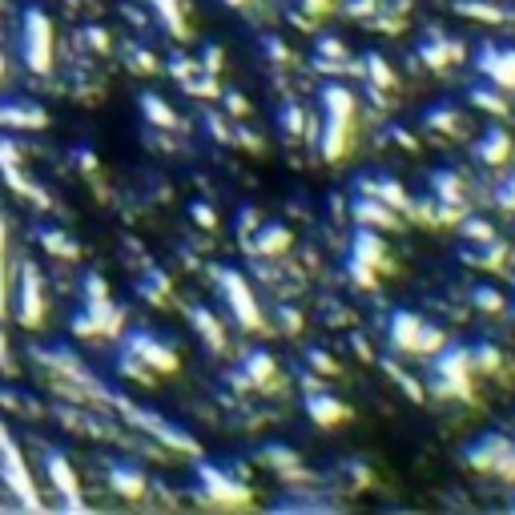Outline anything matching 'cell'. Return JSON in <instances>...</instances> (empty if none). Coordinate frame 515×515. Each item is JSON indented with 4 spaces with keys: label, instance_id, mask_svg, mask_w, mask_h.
Instances as JSON below:
<instances>
[{
    "label": "cell",
    "instance_id": "cell-1",
    "mask_svg": "<svg viewBox=\"0 0 515 515\" xmlns=\"http://www.w3.org/2000/svg\"><path fill=\"white\" fill-rule=\"evenodd\" d=\"M387 342L399 355H435L443 347V334L423 322L415 310H395L387 322Z\"/></svg>",
    "mask_w": 515,
    "mask_h": 515
},
{
    "label": "cell",
    "instance_id": "cell-2",
    "mask_svg": "<svg viewBox=\"0 0 515 515\" xmlns=\"http://www.w3.org/2000/svg\"><path fill=\"white\" fill-rule=\"evenodd\" d=\"M431 371H435V387L443 395H467V383H471V359H467V347H439L431 355Z\"/></svg>",
    "mask_w": 515,
    "mask_h": 515
},
{
    "label": "cell",
    "instance_id": "cell-3",
    "mask_svg": "<svg viewBox=\"0 0 515 515\" xmlns=\"http://www.w3.org/2000/svg\"><path fill=\"white\" fill-rule=\"evenodd\" d=\"M475 69L495 85V89H515V49L511 45H491L483 41L475 49Z\"/></svg>",
    "mask_w": 515,
    "mask_h": 515
},
{
    "label": "cell",
    "instance_id": "cell-4",
    "mask_svg": "<svg viewBox=\"0 0 515 515\" xmlns=\"http://www.w3.org/2000/svg\"><path fill=\"white\" fill-rule=\"evenodd\" d=\"M218 282H222V294H226V302H230L234 318H238L246 330H254V326L262 322V310H258V298L250 294L246 278H242L238 270H222V274H218Z\"/></svg>",
    "mask_w": 515,
    "mask_h": 515
},
{
    "label": "cell",
    "instance_id": "cell-5",
    "mask_svg": "<svg viewBox=\"0 0 515 515\" xmlns=\"http://www.w3.org/2000/svg\"><path fill=\"white\" fill-rule=\"evenodd\" d=\"M318 109H322V121H342V125H355V93L338 81H326L318 89Z\"/></svg>",
    "mask_w": 515,
    "mask_h": 515
},
{
    "label": "cell",
    "instance_id": "cell-6",
    "mask_svg": "<svg viewBox=\"0 0 515 515\" xmlns=\"http://www.w3.org/2000/svg\"><path fill=\"white\" fill-rule=\"evenodd\" d=\"M511 447V439L507 435H499V431H483L479 439H471L467 443V451H463V459H467V467H475V471H495V463H499V455Z\"/></svg>",
    "mask_w": 515,
    "mask_h": 515
},
{
    "label": "cell",
    "instance_id": "cell-7",
    "mask_svg": "<svg viewBox=\"0 0 515 515\" xmlns=\"http://www.w3.org/2000/svg\"><path fill=\"white\" fill-rule=\"evenodd\" d=\"M306 415L314 419V427H338V423H347V419H351V407L342 403L338 395L314 387V391L306 395Z\"/></svg>",
    "mask_w": 515,
    "mask_h": 515
},
{
    "label": "cell",
    "instance_id": "cell-8",
    "mask_svg": "<svg viewBox=\"0 0 515 515\" xmlns=\"http://www.w3.org/2000/svg\"><path fill=\"white\" fill-rule=\"evenodd\" d=\"M351 214H355L359 226H371V230H379V226L399 230V214H395L387 202H379L375 194H355V198H351Z\"/></svg>",
    "mask_w": 515,
    "mask_h": 515
},
{
    "label": "cell",
    "instance_id": "cell-9",
    "mask_svg": "<svg viewBox=\"0 0 515 515\" xmlns=\"http://www.w3.org/2000/svg\"><path fill=\"white\" fill-rule=\"evenodd\" d=\"M475 157L483 165H507L511 161V133L503 125H487L475 141Z\"/></svg>",
    "mask_w": 515,
    "mask_h": 515
},
{
    "label": "cell",
    "instance_id": "cell-10",
    "mask_svg": "<svg viewBox=\"0 0 515 515\" xmlns=\"http://www.w3.org/2000/svg\"><path fill=\"white\" fill-rule=\"evenodd\" d=\"M351 258H359V262H367L371 270H387L391 266V254H387V242L371 230V226H363V230H355V238H351Z\"/></svg>",
    "mask_w": 515,
    "mask_h": 515
},
{
    "label": "cell",
    "instance_id": "cell-11",
    "mask_svg": "<svg viewBox=\"0 0 515 515\" xmlns=\"http://www.w3.org/2000/svg\"><path fill=\"white\" fill-rule=\"evenodd\" d=\"M459 45L455 41H447L439 29H431V33H423V41H419V61L427 65V69H447L451 61H459Z\"/></svg>",
    "mask_w": 515,
    "mask_h": 515
},
{
    "label": "cell",
    "instance_id": "cell-12",
    "mask_svg": "<svg viewBox=\"0 0 515 515\" xmlns=\"http://www.w3.org/2000/svg\"><path fill=\"white\" fill-rule=\"evenodd\" d=\"M290 246H294V234H290V226H282V222L262 226L258 238H254V254H262V258H282Z\"/></svg>",
    "mask_w": 515,
    "mask_h": 515
},
{
    "label": "cell",
    "instance_id": "cell-13",
    "mask_svg": "<svg viewBox=\"0 0 515 515\" xmlns=\"http://www.w3.org/2000/svg\"><path fill=\"white\" fill-rule=\"evenodd\" d=\"M351 129L355 125H342V121H322V137H318V153L326 161H338L351 145Z\"/></svg>",
    "mask_w": 515,
    "mask_h": 515
},
{
    "label": "cell",
    "instance_id": "cell-14",
    "mask_svg": "<svg viewBox=\"0 0 515 515\" xmlns=\"http://www.w3.org/2000/svg\"><path fill=\"white\" fill-rule=\"evenodd\" d=\"M246 379H250L254 387H270V383L278 379L274 355H270V351H250V355H246Z\"/></svg>",
    "mask_w": 515,
    "mask_h": 515
},
{
    "label": "cell",
    "instance_id": "cell-15",
    "mask_svg": "<svg viewBox=\"0 0 515 515\" xmlns=\"http://www.w3.org/2000/svg\"><path fill=\"white\" fill-rule=\"evenodd\" d=\"M431 190H435V198L443 206H459L463 202V182H459V174H451V169H435V174H431Z\"/></svg>",
    "mask_w": 515,
    "mask_h": 515
},
{
    "label": "cell",
    "instance_id": "cell-16",
    "mask_svg": "<svg viewBox=\"0 0 515 515\" xmlns=\"http://www.w3.org/2000/svg\"><path fill=\"white\" fill-rule=\"evenodd\" d=\"M427 129H435V133H459L463 129V113L451 109V105H435V109H427Z\"/></svg>",
    "mask_w": 515,
    "mask_h": 515
},
{
    "label": "cell",
    "instance_id": "cell-17",
    "mask_svg": "<svg viewBox=\"0 0 515 515\" xmlns=\"http://www.w3.org/2000/svg\"><path fill=\"white\" fill-rule=\"evenodd\" d=\"M467 359H471V375H475V371L491 375V371H499V363H503L491 342H475V347H467Z\"/></svg>",
    "mask_w": 515,
    "mask_h": 515
},
{
    "label": "cell",
    "instance_id": "cell-18",
    "mask_svg": "<svg viewBox=\"0 0 515 515\" xmlns=\"http://www.w3.org/2000/svg\"><path fill=\"white\" fill-rule=\"evenodd\" d=\"M363 69H367V77H371V85H379V89H395L399 85V77H395V69L379 57V53H367L363 57Z\"/></svg>",
    "mask_w": 515,
    "mask_h": 515
},
{
    "label": "cell",
    "instance_id": "cell-19",
    "mask_svg": "<svg viewBox=\"0 0 515 515\" xmlns=\"http://www.w3.org/2000/svg\"><path fill=\"white\" fill-rule=\"evenodd\" d=\"M471 302H475V310H483V314H499V310L507 306V298H503L495 286H487V282H479V286L471 290Z\"/></svg>",
    "mask_w": 515,
    "mask_h": 515
},
{
    "label": "cell",
    "instance_id": "cell-20",
    "mask_svg": "<svg viewBox=\"0 0 515 515\" xmlns=\"http://www.w3.org/2000/svg\"><path fill=\"white\" fill-rule=\"evenodd\" d=\"M495 206L507 210V214H515V169H507V174L499 178V186H495Z\"/></svg>",
    "mask_w": 515,
    "mask_h": 515
},
{
    "label": "cell",
    "instance_id": "cell-21",
    "mask_svg": "<svg viewBox=\"0 0 515 515\" xmlns=\"http://www.w3.org/2000/svg\"><path fill=\"white\" fill-rule=\"evenodd\" d=\"M463 238L491 246V242H495V230H491V222H487V218H467V222H463Z\"/></svg>",
    "mask_w": 515,
    "mask_h": 515
},
{
    "label": "cell",
    "instance_id": "cell-22",
    "mask_svg": "<svg viewBox=\"0 0 515 515\" xmlns=\"http://www.w3.org/2000/svg\"><path fill=\"white\" fill-rule=\"evenodd\" d=\"M194 318H198V330H202V334L210 338V347H222V342H226V334L218 330V322H214V318H210L206 310H194Z\"/></svg>",
    "mask_w": 515,
    "mask_h": 515
},
{
    "label": "cell",
    "instance_id": "cell-23",
    "mask_svg": "<svg viewBox=\"0 0 515 515\" xmlns=\"http://www.w3.org/2000/svg\"><path fill=\"white\" fill-rule=\"evenodd\" d=\"M153 5H157V13L169 21V29H174L178 37H186V33H182L186 25H182V13H178V5H174V0H153Z\"/></svg>",
    "mask_w": 515,
    "mask_h": 515
},
{
    "label": "cell",
    "instance_id": "cell-24",
    "mask_svg": "<svg viewBox=\"0 0 515 515\" xmlns=\"http://www.w3.org/2000/svg\"><path fill=\"white\" fill-rule=\"evenodd\" d=\"M471 101H475V105H483V109H491V113H507V105L499 101V93H495V89H483V85H479V89H471Z\"/></svg>",
    "mask_w": 515,
    "mask_h": 515
},
{
    "label": "cell",
    "instance_id": "cell-25",
    "mask_svg": "<svg viewBox=\"0 0 515 515\" xmlns=\"http://www.w3.org/2000/svg\"><path fill=\"white\" fill-rule=\"evenodd\" d=\"M347 274H351L359 286H375V270H371L367 262H359V258H347Z\"/></svg>",
    "mask_w": 515,
    "mask_h": 515
},
{
    "label": "cell",
    "instance_id": "cell-26",
    "mask_svg": "<svg viewBox=\"0 0 515 515\" xmlns=\"http://www.w3.org/2000/svg\"><path fill=\"white\" fill-rule=\"evenodd\" d=\"M278 117H282V129H286V133H294V137L302 133V109H298V105H282Z\"/></svg>",
    "mask_w": 515,
    "mask_h": 515
},
{
    "label": "cell",
    "instance_id": "cell-27",
    "mask_svg": "<svg viewBox=\"0 0 515 515\" xmlns=\"http://www.w3.org/2000/svg\"><path fill=\"white\" fill-rule=\"evenodd\" d=\"M318 57L347 61V49H342V41H334V37H318Z\"/></svg>",
    "mask_w": 515,
    "mask_h": 515
},
{
    "label": "cell",
    "instance_id": "cell-28",
    "mask_svg": "<svg viewBox=\"0 0 515 515\" xmlns=\"http://www.w3.org/2000/svg\"><path fill=\"white\" fill-rule=\"evenodd\" d=\"M306 363H310L314 371H322V375H338V363H334L326 351H310V355H306Z\"/></svg>",
    "mask_w": 515,
    "mask_h": 515
},
{
    "label": "cell",
    "instance_id": "cell-29",
    "mask_svg": "<svg viewBox=\"0 0 515 515\" xmlns=\"http://www.w3.org/2000/svg\"><path fill=\"white\" fill-rule=\"evenodd\" d=\"M145 109H149V117H153V121H161V125H174V113H169V109H165L157 97H145Z\"/></svg>",
    "mask_w": 515,
    "mask_h": 515
},
{
    "label": "cell",
    "instance_id": "cell-30",
    "mask_svg": "<svg viewBox=\"0 0 515 515\" xmlns=\"http://www.w3.org/2000/svg\"><path fill=\"white\" fill-rule=\"evenodd\" d=\"M467 17H483V21H503V13L499 9H491V5H459Z\"/></svg>",
    "mask_w": 515,
    "mask_h": 515
},
{
    "label": "cell",
    "instance_id": "cell-31",
    "mask_svg": "<svg viewBox=\"0 0 515 515\" xmlns=\"http://www.w3.org/2000/svg\"><path fill=\"white\" fill-rule=\"evenodd\" d=\"M266 53L274 57V65H286V61H290V49H286L278 37H266Z\"/></svg>",
    "mask_w": 515,
    "mask_h": 515
},
{
    "label": "cell",
    "instance_id": "cell-32",
    "mask_svg": "<svg viewBox=\"0 0 515 515\" xmlns=\"http://www.w3.org/2000/svg\"><path fill=\"white\" fill-rule=\"evenodd\" d=\"M330 5H334V0H302V9H306L310 17H322V13H330Z\"/></svg>",
    "mask_w": 515,
    "mask_h": 515
},
{
    "label": "cell",
    "instance_id": "cell-33",
    "mask_svg": "<svg viewBox=\"0 0 515 515\" xmlns=\"http://www.w3.org/2000/svg\"><path fill=\"white\" fill-rule=\"evenodd\" d=\"M347 13H351V17H367V13H375V0H351Z\"/></svg>",
    "mask_w": 515,
    "mask_h": 515
},
{
    "label": "cell",
    "instance_id": "cell-34",
    "mask_svg": "<svg viewBox=\"0 0 515 515\" xmlns=\"http://www.w3.org/2000/svg\"><path fill=\"white\" fill-rule=\"evenodd\" d=\"M194 218H198L206 230H214V226H218V218H214V210H210V206H194Z\"/></svg>",
    "mask_w": 515,
    "mask_h": 515
},
{
    "label": "cell",
    "instance_id": "cell-35",
    "mask_svg": "<svg viewBox=\"0 0 515 515\" xmlns=\"http://www.w3.org/2000/svg\"><path fill=\"white\" fill-rule=\"evenodd\" d=\"M282 326H286L290 334H298V330H302V314H298V310H282Z\"/></svg>",
    "mask_w": 515,
    "mask_h": 515
},
{
    "label": "cell",
    "instance_id": "cell-36",
    "mask_svg": "<svg viewBox=\"0 0 515 515\" xmlns=\"http://www.w3.org/2000/svg\"><path fill=\"white\" fill-rule=\"evenodd\" d=\"M226 105H230V109H234V113H238V117H242V113H246V109H250V105H246V101H242V93H226Z\"/></svg>",
    "mask_w": 515,
    "mask_h": 515
},
{
    "label": "cell",
    "instance_id": "cell-37",
    "mask_svg": "<svg viewBox=\"0 0 515 515\" xmlns=\"http://www.w3.org/2000/svg\"><path fill=\"white\" fill-rule=\"evenodd\" d=\"M218 61H222V53H218V49H210V53H206V69H210V73H214V69H222Z\"/></svg>",
    "mask_w": 515,
    "mask_h": 515
},
{
    "label": "cell",
    "instance_id": "cell-38",
    "mask_svg": "<svg viewBox=\"0 0 515 515\" xmlns=\"http://www.w3.org/2000/svg\"><path fill=\"white\" fill-rule=\"evenodd\" d=\"M226 5H246V0H226Z\"/></svg>",
    "mask_w": 515,
    "mask_h": 515
},
{
    "label": "cell",
    "instance_id": "cell-39",
    "mask_svg": "<svg viewBox=\"0 0 515 515\" xmlns=\"http://www.w3.org/2000/svg\"><path fill=\"white\" fill-rule=\"evenodd\" d=\"M511 507H515V499H511Z\"/></svg>",
    "mask_w": 515,
    "mask_h": 515
}]
</instances>
